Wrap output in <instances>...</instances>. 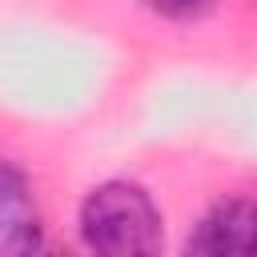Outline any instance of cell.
<instances>
[{
  "label": "cell",
  "mask_w": 257,
  "mask_h": 257,
  "mask_svg": "<svg viewBox=\"0 0 257 257\" xmlns=\"http://www.w3.org/2000/svg\"><path fill=\"white\" fill-rule=\"evenodd\" d=\"M80 241L92 257H161L165 249V217L145 185L112 177L84 193Z\"/></svg>",
  "instance_id": "6da1fadb"
},
{
  "label": "cell",
  "mask_w": 257,
  "mask_h": 257,
  "mask_svg": "<svg viewBox=\"0 0 257 257\" xmlns=\"http://www.w3.org/2000/svg\"><path fill=\"white\" fill-rule=\"evenodd\" d=\"M181 257H257V201H217L185 237Z\"/></svg>",
  "instance_id": "7a4b0ae2"
},
{
  "label": "cell",
  "mask_w": 257,
  "mask_h": 257,
  "mask_svg": "<svg viewBox=\"0 0 257 257\" xmlns=\"http://www.w3.org/2000/svg\"><path fill=\"white\" fill-rule=\"evenodd\" d=\"M44 245V217L36 193L12 161H0V257H36Z\"/></svg>",
  "instance_id": "3957f363"
},
{
  "label": "cell",
  "mask_w": 257,
  "mask_h": 257,
  "mask_svg": "<svg viewBox=\"0 0 257 257\" xmlns=\"http://www.w3.org/2000/svg\"><path fill=\"white\" fill-rule=\"evenodd\" d=\"M145 4L165 20H197L213 8V0H145Z\"/></svg>",
  "instance_id": "277c9868"
},
{
  "label": "cell",
  "mask_w": 257,
  "mask_h": 257,
  "mask_svg": "<svg viewBox=\"0 0 257 257\" xmlns=\"http://www.w3.org/2000/svg\"><path fill=\"white\" fill-rule=\"evenodd\" d=\"M36 257H68V253H44V249H40V253H36Z\"/></svg>",
  "instance_id": "5b68a950"
}]
</instances>
